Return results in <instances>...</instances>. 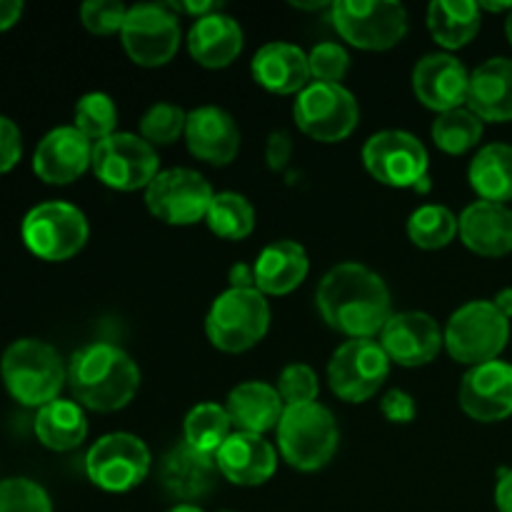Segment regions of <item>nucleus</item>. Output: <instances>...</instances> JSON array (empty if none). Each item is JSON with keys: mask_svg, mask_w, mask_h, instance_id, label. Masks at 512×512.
<instances>
[{"mask_svg": "<svg viewBox=\"0 0 512 512\" xmlns=\"http://www.w3.org/2000/svg\"><path fill=\"white\" fill-rule=\"evenodd\" d=\"M0 512H53L48 493L28 478L0 483Z\"/></svg>", "mask_w": 512, "mask_h": 512, "instance_id": "nucleus-39", "label": "nucleus"}, {"mask_svg": "<svg viewBox=\"0 0 512 512\" xmlns=\"http://www.w3.org/2000/svg\"><path fill=\"white\" fill-rule=\"evenodd\" d=\"M270 305L260 290L228 288L213 300L205 318L208 340L223 353H245L268 335Z\"/></svg>", "mask_w": 512, "mask_h": 512, "instance_id": "nucleus-6", "label": "nucleus"}, {"mask_svg": "<svg viewBox=\"0 0 512 512\" xmlns=\"http://www.w3.org/2000/svg\"><path fill=\"white\" fill-rule=\"evenodd\" d=\"M88 220L83 210L63 200L40 203L25 215L23 240L33 255L48 263L73 258L88 243Z\"/></svg>", "mask_w": 512, "mask_h": 512, "instance_id": "nucleus-8", "label": "nucleus"}, {"mask_svg": "<svg viewBox=\"0 0 512 512\" xmlns=\"http://www.w3.org/2000/svg\"><path fill=\"white\" fill-rule=\"evenodd\" d=\"M468 108L483 123H510L512 58H490L470 73Z\"/></svg>", "mask_w": 512, "mask_h": 512, "instance_id": "nucleus-25", "label": "nucleus"}, {"mask_svg": "<svg viewBox=\"0 0 512 512\" xmlns=\"http://www.w3.org/2000/svg\"><path fill=\"white\" fill-rule=\"evenodd\" d=\"M293 158V138L285 130H275L270 133L268 145H265V160H268L270 170H283Z\"/></svg>", "mask_w": 512, "mask_h": 512, "instance_id": "nucleus-44", "label": "nucleus"}, {"mask_svg": "<svg viewBox=\"0 0 512 512\" xmlns=\"http://www.w3.org/2000/svg\"><path fill=\"white\" fill-rule=\"evenodd\" d=\"M333 28L360 50H390L408 33V10L395 0H338Z\"/></svg>", "mask_w": 512, "mask_h": 512, "instance_id": "nucleus-7", "label": "nucleus"}, {"mask_svg": "<svg viewBox=\"0 0 512 512\" xmlns=\"http://www.w3.org/2000/svg\"><path fill=\"white\" fill-rule=\"evenodd\" d=\"M215 193L208 180L190 168L160 170L145 188V205L150 215L168 225H193L205 220Z\"/></svg>", "mask_w": 512, "mask_h": 512, "instance_id": "nucleus-14", "label": "nucleus"}, {"mask_svg": "<svg viewBox=\"0 0 512 512\" xmlns=\"http://www.w3.org/2000/svg\"><path fill=\"white\" fill-rule=\"evenodd\" d=\"M428 28L445 50L463 48L480 30V5L473 0H435L428 8Z\"/></svg>", "mask_w": 512, "mask_h": 512, "instance_id": "nucleus-30", "label": "nucleus"}, {"mask_svg": "<svg viewBox=\"0 0 512 512\" xmlns=\"http://www.w3.org/2000/svg\"><path fill=\"white\" fill-rule=\"evenodd\" d=\"M218 470L228 483L255 488L268 483L278 468V453L263 435L233 433L215 453Z\"/></svg>", "mask_w": 512, "mask_h": 512, "instance_id": "nucleus-22", "label": "nucleus"}, {"mask_svg": "<svg viewBox=\"0 0 512 512\" xmlns=\"http://www.w3.org/2000/svg\"><path fill=\"white\" fill-rule=\"evenodd\" d=\"M275 388H278L285 408L318 403V393H320L318 375H315V370L305 363L285 365Z\"/></svg>", "mask_w": 512, "mask_h": 512, "instance_id": "nucleus-38", "label": "nucleus"}, {"mask_svg": "<svg viewBox=\"0 0 512 512\" xmlns=\"http://www.w3.org/2000/svg\"><path fill=\"white\" fill-rule=\"evenodd\" d=\"M170 8L178 10V13L195 15V20L205 18V15L220 13V3H213V0H188V3H170Z\"/></svg>", "mask_w": 512, "mask_h": 512, "instance_id": "nucleus-45", "label": "nucleus"}, {"mask_svg": "<svg viewBox=\"0 0 512 512\" xmlns=\"http://www.w3.org/2000/svg\"><path fill=\"white\" fill-rule=\"evenodd\" d=\"M68 385L83 408L115 413L138 393L140 368L118 345L93 343L78 350L70 360Z\"/></svg>", "mask_w": 512, "mask_h": 512, "instance_id": "nucleus-2", "label": "nucleus"}, {"mask_svg": "<svg viewBox=\"0 0 512 512\" xmlns=\"http://www.w3.org/2000/svg\"><path fill=\"white\" fill-rule=\"evenodd\" d=\"M150 450L138 435L108 433L85 455L90 483L105 493H128L150 473Z\"/></svg>", "mask_w": 512, "mask_h": 512, "instance_id": "nucleus-11", "label": "nucleus"}, {"mask_svg": "<svg viewBox=\"0 0 512 512\" xmlns=\"http://www.w3.org/2000/svg\"><path fill=\"white\" fill-rule=\"evenodd\" d=\"M123 48L135 65L160 68L170 63L180 48V23L170 5L140 3L128 8L123 30Z\"/></svg>", "mask_w": 512, "mask_h": 512, "instance_id": "nucleus-12", "label": "nucleus"}, {"mask_svg": "<svg viewBox=\"0 0 512 512\" xmlns=\"http://www.w3.org/2000/svg\"><path fill=\"white\" fill-rule=\"evenodd\" d=\"M0 375L8 393L28 408H45L58 400V393L68 380V370L58 350L35 338L15 340L5 350Z\"/></svg>", "mask_w": 512, "mask_h": 512, "instance_id": "nucleus-3", "label": "nucleus"}, {"mask_svg": "<svg viewBox=\"0 0 512 512\" xmlns=\"http://www.w3.org/2000/svg\"><path fill=\"white\" fill-rule=\"evenodd\" d=\"M293 115L308 138L318 143H340L358 128L360 108L355 95L343 85L310 83L295 100Z\"/></svg>", "mask_w": 512, "mask_h": 512, "instance_id": "nucleus-10", "label": "nucleus"}, {"mask_svg": "<svg viewBox=\"0 0 512 512\" xmlns=\"http://www.w3.org/2000/svg\"><path fill=\"white\" fill-rule=\"evenodd\" d=\"M415 98L435 113H448L468 105L470 73L455 55L430 53L413 68Z\"/></svg>", "mask_w": 512, "mask_h": 512, "instance_id": "nucleus-17", "label": "nucleus"}, {"mask_svg": "<svg viewBox=\"0 0 512 512\" xmlns=\"http://www.w3.org/2000/svg\"><path fill=\"white\" fill-rule=\"evenodd\" d=\"M365 170L390 188H415L428 178V150L405 130H383L363 145Z\"/></svg>", "mask_w": 512, "mask_h": 512, "instance_id": "nucleus-15", "label": "nucleus"}, {"mask_svg": "<svg viewBox=\"0 0 512 512\" xmlns=\"http://www.w3.org/2000/svg\"><path fill=\"white\" fill-rule=\"evenodd\" d=\"M430 135L443 153L463 155L473 150L483 138V120L470 108L448 110V113H440L435 118Z\"/></svg>", "mask_w": 512, "mask_h": 512, "instance_id": "nucleus-34", "label": "nucleus"}, {"mask_svg": "<svg viewBox=\"0 0 512 512\" xmlns=\"http://www.w3.org/2000/svg\"><path fill=\"white\" fill-rule=\"evenodd\" d=\"M243 28L230 15L213 13L195 20L188 33V50L203 68H228L243 53Z\"/></svg>", "mask_w": 512, "mask_h": 512, "instance_id": "nucleus-28", "label": "nucleus"}, {"mask_svg": "<svg viewBox=\"0 0 512 512\" xmlns=\"http://www.w3.org/2000/svg\"><path fill=\"white\" fill-rule=\"evenodd\" d=\"M293 5L300 10H320V8H328V5L333 3H325V0H318V3H300V0H295Z\"/></svg>", "mask_w": 512, "mask_h": 512, "instance_id": "nucleus-51", "label": "nucleus"}, {"mask_svg": "<svg viewBox=\"0 0 512 512\" xmlns=\"http://www.w3.org/2000/svg\"><path fill=\"white\" fill-rule=\"evenodd\" d=\"M75 128L90 143H100V140L110 138L118 128V108H115L113 98L105 93L83 95L75 105Z\"/></svg>", "mask_w": 512, "mask_h": 512, "instance_id": "nucleus-36", "label": "nucleus"}, {"mask_svg": "<svg viewBox=\"0 0 512 512\" xmlns=\"http://www.w3.org/2000/svg\"><path fill=\"white\" fill-rule=\"evenodd\" d=\"M93 173L113 190L148 188L160 173L158 150L133 133H113L93 143Z\"/></svg>", "mask_w": 512, "mask_h": 512, "instance_id": "nucleus-9", "label": "nucleus"}, {"mask_svg": "<svg viewBox=\"0 0 512 512\" xmlns=\"http://www.w3.org/2000/svg\"><path fill=\"white\" fill-rule=\"evenodd\" d=\"M390 375V358L380 340H348L328 363L330 390L345 403H365Z\"/></svg>", "mask_w": 512, "mask_h": 512, "instance_id": "nucleus-13", "label": "nucleus"}, {"mask_svg": "<svg viewBox=\"0 0 512 512\" xmlns=\"http://www.w3.org/2000/svg\"><path fill=\"white\" fill-rule=\"evenodd\" d=\"M325 323L350 340H373L393 318L385 280L360 263H340L323 275L315 293Z\"/></svg>", "mask_w": 512, "mask_h": 512, "instance_id": "nucleus-1", "label": "nucleus"}, {"mask_svg": "<svg viewBox=\"0 0 512 512\" xmlns=\"http://www.w3.org/2000/svg\"><path fill=\"white\" fill-rule=\"evenodd\" d=\"M495 505L500 512H512V470H500L498 488H495Z\"/></svg>", "mask_w": 512, "mask_h": 512, "instance_id": "nucleus-46", "label": "nucleus"}, {"mask_svg": "<svg viewBox=\"0 0 512 512\" xmlns=\"http://www.w3.org/2000/svg\"><path fill=\"white\" fill-rule=\"evenodd\" d=\"M308 65L315 83L340 85V80L345 78L350 68V55L345 53L343 45L320 43L308 53Z\"/></svg>", "mask_w": 512, "mask_h": 512, "instance_id": "nucleus-40", "label": "nucleus"}, {"mask_svg": "<svg viewBox=\"0 0 512 512\" xmlns=\"http://www.w3.org/2000/svg\"><path fill=\"white\" fill-rule=\"evenodd\" d=\"M443 338L455 363L475 368L498 360L510 340V320L493 300H473L450 315Z\"/></svg>", "mask_w": 512, "mask_h": 512, "instance_id": "nucleus-5", "label": "nucleus"}, {"mask_svg": "<svg viewBox=\"0 0 512 512\" xmlns=\"http://www.w3.org/2000/svg\"><path fill=\"white\" fill-rule=\"evenodd\" d=\"M20 155H23V140H20L18 125L0 115V173L13 170Z\"/></svg>", "mask_w": 512, "mask_h": 512, "instance_id": "nucleus-43", "label": "nucleus"}, {"mask_svg": "<svg viewBox=\"0 0 512 512\" xmlns=\"http://www.w3.org/2000/svg\"><path fill=\"white\" fill-rule=\"evenodd\" d=\"M458 235V218L445 205H420L408 220V238L423 250H440Z\"/></svg>", "mask_w": 512, "mask_h": 512, "instance_id": "nucleus-35", "label": "nucleus"}, {"mask_svg": "<svg viewBox=\"0 0 512 512\" xmlns=\"http://www.w3.org/2000/svg\"><path fill=\"white\" fill-rule=\"evenodd\" d=\"M380 413H383L385 420H390V423L408 425L413 423L415 415H418V405H415L413 395L395 388L383 395V400H380Z\"/></svg>", "mask_w": 512, "mask_h": 512, "instance_id": "nucleus-42", "label": "nucleus"}, {"mask_svg": "<svg viewBox=\"0 0 512 512\" xmlns=\"http://www.w3.org/2000/svg\"><path fill=\"white\" fill-rule=\"evenodd\" d=\"M493 305L495 308L500 310V313L505 315V318H512V288H505V290H500L498 295H495V300H493Z\"/></svg>", "mask_w": 512, "mask_h": 512, "instance_id": "nucleus-49", "label": "nucleus"}, {"mask_svg": "<svg viewBox=\"0 0 512 512\" xmlns=\"http://www.w3.org/2000/svg\"><path fill=\"white\" fill-rule=\"evenodd\" d=\"M255 270V290L268 298V295H288L310 273V260L303 245L293 240H275L260 250L258 260L253 265Z\"/></svg>", "mask_w": 512, "mask_h": 512, "instance_id": "nucleus-27", "label": "nucleus"}, {"mask_svg": "<svg viewBox=\"0 0 512 512\" xmlns=\"http://www.w3.org/2000/svg\"><path fill=\"white\" fill-rule=\"evenodd\" d=\"M128 18V8L118 0H88L80 5V20L95 35L120 33Z\"/></svg>", "mask_w": 512, "mask_h": 512, "instance_id": "nucleus-41", "label": "nucleus"}, {"mask_svg": "<svg viewBox=\"0 0 512 512\" xmlns=\"http://www.w3.org/2000/svg\"><path fill=\"white\" fill-rule=\"evenodd\" d=\"M218 460L215 455L200 453L188 443H180L160 460V485L165 493L183 503L205 498L218 483Z\"/></svg>", "mask_w": 512, "mask_h": 512, "instance_id": "nucleus-20", "label": "nucleus"}, {"mask_svg": "<svg viewBox=\"0 0 512 512\" xmlns=\"http://www.w3.org/2000/svg\"><path fill=\"white\" fill-rule=\"evenodd\" d=\"M380 345L388 353L390 363L403 368H420L438 358L445 338L438 320L420 310L395 313L380 333Z\"/></svg>", "mask_w": 512, "mask_h": 512, "instance_id": "nucleus-16", "label": "nucleus"}, {"mask_svg": "<svg viewBox=\"0 0 512 512\" xmlns=\"http://www.w3.org/2000/svg\"><path fill=\"white\" fill-rule=\"evenodd\" d=\"M93 168V143L75 125H63L45 135L33 155V170L50 185H68Z\"/></svg>", "mask_w": 512, "mask_h": 512, "instance_id": "nucleus-19", "label": "nucleus"}, {"mask_svg": "<svg viewBox=\"0 0 512 512\" xmlns=\"http://www.w3.org/2000/svg\"><path fill=\"white\" fill-rule=\"evenodd\" d=\"M338 423L325 405L285 408L278 425V448L285 463L300 473H315L333 460L338 450Z\"/></svg>", "mask_w": 512, "mask_h": 512, "instance_id": "nucleus-4", "label": "nucleus"}, {"mask_svg": "<svg viewBox=\"0 0 512 512\" xmlns=\"http://www.w3.org/2000/svg\"><path fill=\"white\" fill-rule=\"evenodd\" d=\"M230 288H238V290H250L255 288V270L253 265H245V263H238L230 268Z\"/></svg>", "mask_w": 512, "mask_h": 512, "instance_id": "nucleus-47", "label": "nucleus"}, {"mask_svg": "<svg viewBox=\"0 0 512 512\" xmlns=\"http://www.w3.org/2000/svg\"><path fill=\"white\" fill-rule=\"evenodd\" d=\"M505 33H508V40L512 43V10L508 13V20H505Z\"/></svg>", "mask_w": 512, "mask_h": 512, "instance_id": "nucleus-53", "label": "nucleus"}, {"mask_svg": "<svg viewBox=\"0 0 512 512\" xmlns=\"http://www.w3.org/2000/svg\"><path fill=\"white\" fill-rule=\"evenodd\" d=\"M458 235L473 253L503 258L512 253V210L508 205L478 200L460 213Z\"/></svg>", "mask_w": 512, "mask_h": 512, "instance_id": "nucleus-23", "label": "nucleus"}, {"mask_svg": "<svg viewBox=\"0 0 512 512\" xmlns=\"http://www.w3.org/2000/svg\"><path fill=\"white\" fill-rule=\"evenodd\" d=\"M205 223L218 238L243 240L255 230V208L245 195L225 190V193H215Z\"/></svg>", "mask_w": 512, "mask_h": 512, "instance_id": "nucleus-33", "label": "nucleus"}, {"mask_svg": "<svg viewBox=\"0 0 512 512\" xmlns=\"http://www.w3.org/2000/svg\"><path fill=\"white\" fill-rule=\"evenodd\" d=\"M23 15V3L18 0H0V30H8Z\"/></svg>", "mask_w": 512, "mask_h": 512, "instance_id": "nucleus-48", "label": "nucleus"}, {"mask_svg": "<svg viewBox=\"0 0 512 512\" xmlns=\"http://www.w3.org/2000/svg\"><path fill=\"white\" fill-rule=\"evenodd\" d=\"M183 435V443H188L190 448L215 455L223 448L225 440L233 435V420H230L228 410L223 405L200 403L185 415Z\"/></svg>", "mask_w": 512, "mask_h": 512, "instance_id": "nucleus-32", "label": "nucleus"}, {"mask_svg": "<svg viewBox=\"0 0 512 512\" xmlns=\"http://www.w3.org/2000/svg\"><path fill=\"white\" fill-rule=\"evenodd\" d=\"M250 70H253L255 83L278 95H300L310 85V78H313L308 55L298 45L283 43V40L263 45L253 55Z\"/></svg>", "mask_w": 512, "mask_h": 512, "instance_id": "nucleus-24", "label": "nucleus"}, {"mask_svg": "<svg viewBox=\"0 0 512 512\" xmlns=\"http://www.w3.org/2000/svg\"><path fill=\"white\" fill-rule=\"evenodd\" d=\"M468 180L480 200L505 205L512 200V145L493 143L478 150Z\"/></svg>", "mask_w": 512, "mask_h": 512, "instance_id": "nucleus-31", "label": "nucleus"}, {"mask_svg": "<svg viewBox=\"0 0 512 512\" xmlns=\"http://www.w3.org/2000/svg\"><path fill=\"white\" fill-rule=\"evenodd\" d=\"M225 410H228L238 433L265 435L268 430H278L285 413V403L278 388H273L270 383L248 380V383H240L238 388L230 390Z\"/></svg>", "mask_w": 512, "mask_h": 512, "instance_id": "nucleus-26", "label": "nucleus"}, {"mask_svg": "<svg viewBox=\"0 0 512 512\" xmlns=\"http://www.w3.org/2000/svg\"><path fill=\"white\" fill-rule=\"evenodd\" d=\"M188 113L173 103H158L140 120V138L150 145H173L180 135H185Z\"/></svg>", "mask_w": 512, "mask_h": 512, "instance_id": "nucleus-37", "label": "nucleus"}, {"mask_svg": "<svg viewBox=\"0 0 512 512\" xmlns=\"http://www.w3.org/2000/svg\"><path fill=\"white\" fill-rule=\"evenodd\" d=\"M480 10H490V13H503V10H512V3H478Z\"/></svg>", "mask_w": 512, "mask_h": 512, "instance_id": "nucleus-50", "label": "nucleus"}, {"mask_svg": "<svg viewBox=\"0 0 512 512\" xmlns=\"http://www.w3.org/2000/svg\"><path fill=\"white\" fill-rule=\"evenodd\" d=\"M168 512H205V510H200L198 505H193V503H178L175 508H170Z\"/></svg>", "mask_w": 512, "mask_h": 512, "instance_id": "nucleus-52", "label": "nucleus"}, {"mask_svg": "<svg viewBox=\"0 0 512 512\" xmlns=\"http://www.w3.org/2000/svg\"><path fill=\"white\" fill-rule=\"evenodd\" d=\"M460 408L478 423H498L512 415V365L503 360L475 365L460 383Z\"/></svg>", "mask_w": 512, "mask_h": 512, "instance_id": "nucleus-18", "label": "nucleus"}, {"mask_svg": "<svg viewBox=\"0 0 512 512\" xmlns=\"http://www.w3.org/2000/svg\"><path fill=\"white\" fill-rule=\"evenodd\" d=\"M185 143L198 160L210 165H230L240 150V130L233 115L215 105H203L188 113Z\"/></svg>", "mask_w": 512, "mask_h": 512, "instance_id": "nucleus-21", "label": "nucleus"}, {"mask_svg": "<svg viewBox=\"0 0 512 512\" xmlns=\"http://www.w3.org/2000/svg\"><path fill=\"white\" fill-rule=\"evenodd\" d=\"M35 435L45 448L55 450V453H68L85 440L88 420H85L83 408L73 400H53L38 410Z\"/></svg>", "mask_w": 512, "mask_h": 512, "instance_id": "nucleus-29", "label": "nucleus"}]
</instances>
